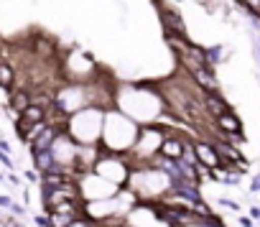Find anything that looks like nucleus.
Segmentation results:
<instances>
[{"mask_svg": "<svg viewBox=\"0 0 260 227\" xmlns=\"http://www.w3.org/2000/svg\"><path fill=\"white\" fill-rule=\"evenodd\" d=\"M11 204H13V202H11V197H0V207H6V209H11Z\"/></svg>", "mask_w": 260, "mask_h": 227, "instance_id": "nucleus-9", "label": "nucleus"}, {"mask_svg": "<svg viewBox=\"0 0 260 227\" xmlns=\"http://www.w3.org/2000/svg\"><path fill=\"white\" fill-rule=\"evenodd\" d=\"M34 102V97L26 92V89H11V97H8V107L16 112V115H21V112Z\"/></svg>", "mask_w": 260, "mask_h": 227, "instance_id": "nucleus-5", "label": "nucleus"}, {"mask_svg": "<svg viewBox=\"0 0 260 227\" xmlns=\"http://www.w3.org/2000/svg\"><path fill=\"white\" fill-rule=\"evenodd\" d=\"M194 151H197V158H199L202 164L212 166V169H217V166L222 164L219 151H217L214 143H209V141H197V143H194Z\"/></svg>", "mask_w": 260, "mask_h": 227, "instance_id": "nucleus-2", "label": "nucleus"}, {"mask_svg": "<svg viewBox=\"0 0 260 227\" xmlns=\"http://www.w3.org/2000/svg\"><path fill=\"white\" fill-rule=\"evenodd\" d=\"M0 181H3V176H0Z\"/></svg>", "mask_w": 260, "mask_h": 227, "instance_id": "nucleus-13", "label": "nucleus"}, {"mask_svg": "<svg viewBox=\"0 0 260 227\" xmlns=\"http://www.w3.org/2000/svg\"><path fill=\"white\" fill-rule=\"evenodd\" d=\"M0 151H8V153H11V146H8L6 141H0Z\"/></svg>", "mask_w": 260, "mask_h": 227, "instance_id": "nucleus-11", "label": "nucleus"}, {"mask_svg": "<svg viewBox=\"0 0 260 227\" xmlns=\"http://www.w3.org/2000/svg\"><path fill=\"white\" fill-rule=\"evenodd\" d=\"M255 54H257V59H260V44H255Z\"/></svg>", "mask_w": 260, "mask_h": 227, "instance_id": "nucleus-12", "label": "nucleus"}, {"mask_svg": "<svg viewBox=\"0 0 260 227\" xmlns=\"http://www.w3.org/2000/svg\"><path fill=\"white\" fill-rule=\"evenodd\" d=\"M102 128H105V112L94 105H87L69 115L67 133L79 146H100L102 143Z\"/></svg>", "mask_w": 260, "mask_h": 227, "instance_id": "nucleus-1", "label": "nucleus"}, {"mask_svg": "<svg viewBox=\"0 0 260 227\" xmlns=\"http://www.w3.org/2000/svg\"><path fill=\"white\" fill-rule=\"evenodd\" d=\"M69 227H89V224H87V222H84V219H74V222H72V224H69Z\"/></svg>", "mask_w": 260, "mask_h": 227, "instance_id": "nucleus-10", "label": "nucleus"}, {"mask_svg": "<svg viewBox=\"0 0 260 227\" xmlns=\"http://www.w3.org/2000/svg\"><path fill=\"white\" fill-rule=\"evenodd\" d=\"M204 107H207V112H209V115L217 120V118H222L224 115V112H230V105L217 94V92H204Z\"/></svg>", "mask_w": 260, "mask_h": 227, "instance_id": "nucleus-4", "label": "nucleus"}, {"mask_svg": "<svg viewBox=\"0 0 260 227\" xmlns=\"http://www.w3.org/2000/svg\"><path fill=\"white\" fill-rule=\"evenodd\" d=\"M217 128H219L222 133H240V131H242L240 120L232 115V112H224L222 118H217Z\"/></svg>", "mask_w": 260, "mask_h": 227, "instance_id": "nucleus-8", "label": "nucleus"}, {"mask_svg": "<svg viewBox=\"0 0 260 227\" xmlns=\"http://www.w3.org/2000/svg\"><path fill=\"white\" fill-rule=\"evenodd\" d=\"M13 87H16V69L6 61H0V89L11 92Z\"/></svg>", "mask_w": 260, "mask_h": 227, "instance_id": "nucleus-7", "label": "nucleus"}, {"mask_svg": "<svg viewBox=\"0 0 260 227\" xmlns=\"http://www.w3.org/2000/svg\"><path fill=\"white\" fill-rule=\"evenodd\" d=\"M34 166L39 174H46V171L56 169V158L51 151H41V153H34Z\"/></svg>", "mask_w": 260, "mask_h": 227, "instance_id": "nucleus-6", "label": "nucleus"}, {"mask_svg": "<svg viewBox=\"0 0 260 227\" xmlns=\"http://www.w3.org/2000/svg\"><path fill=\"white\" fill-rule=\"evenodd\" d=\"M184 148H186V141H184V138H171V136H166V138H164V143H161L158 156L179 161V158L184 156Z\"/></svg>", "mask_w": 260, "mask_h": 227, "instance_id": "nucleus-3", "label": "nucleus"}]
</instances>
